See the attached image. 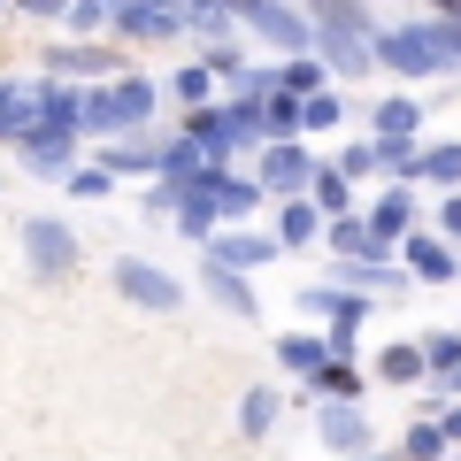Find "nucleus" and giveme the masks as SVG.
I'll return each instance as SVG.
<instances>
[{"label": "nucleus", "instance_id": "f257e3e1", "mask_svg": "<svg viewBox=\"0 0 461 461\" xmlns=\"http://www.w3.org/2000/svg\"><path fill=\"white\" fill-rule=\"evenodd\" d=\"M147 115H154V85L123 69L115 85H93V93H85L77 131H85V139H115V131H131V123H147Z\"/></svg>", "mask_w": 461, "mask_h": 461}, {"label": "nucleus", "instance_id": "f03ea898", "mask_svg": "<svg viewBox=\"0 0 461 461\" xmlns=\"http://www.w3.org/2000/svg\"><path fill=\"white\" fill-rule=\"evenodd\" d=\"M23 254H32V269H39L47 285L77 269V239H69L54 215H23Z\"/></svg>", "mask_w": 461, "mask_h": 461}, {"label": "nucleus", "instance_id": "7ed1b4c3", "mask_svg": "<svg viewBox=\"0 0 461 461\" xmlns=\"http://www.w3.org/2000/svg\"><path fill=\"white\" fill-rule=\"evenodd\" d=\"M115 293L139 300V308H177L185 285L169 277V269H154V262H139V254H123V262H115Z\"/></svg>", "mask_w": 461, "mask_h": 461}, {"label": "nucleus", "instance_id": "20e7f679", "mask_svg": "<svg viewBox=\"0 0 461 461\" xmlns=\"http://www.w3.org/2000/svg\"><path fill=\"white\" fill-rule=\"evenodd\" d=\"M269 254H277V239H254V230H215V239H208V262L230 269V277L254 269V262H269Z\"/></svg>", "mask_w": 461, "mask_h": 461}, {"label": "nucleus", "instance_id": "39448f33", "mask_svg": "<svg viewBox=\"0 0 461 461\" xmlns=\"http://www.w3.org/2000/svg\"><path fill=\"white\" fill-rule=\"evenodd\" d=\"M239 23L262 32L269 47H308V32H315V16H293V8H239Z\"/></svg>", "mask_w": 461, "mask_h": 461}, {"label": "nucleus", "instance_id": "423d86ee", "mask_svg": "<svg viewBox=\"0 0 461 461\" xmlns=\"http://www.w3.org/2000/svg\"><path fill=\"white\" fill-rule=\"evenodd\" d=\"M377 54H384L393 69H446V54H454V47H438L430 32H393Z\"/></svg>", "mask_w": 461, "mask_h": 461}, {"label": "nucleus", "instance_id": "0eeeda50", "mask_svg": "<svg viewBox=\"0 0 461 461\" xmlns=\"http://www.w3.org/2000/svg\"><path fill=\"white\" fill-rule=\"evenodd\" d=\"M47 69H54V77H108V85L123 77L108 47H47Z\"/></svg>", "mask_w": 461, "mask_h": 461}, {"label": "nucleus", "instance_id": "6e6552de", "mask_svg": "<svg viewBox=\"0 0 461 461\" xmlns=\"http://www.w3.org/2000/svg\"><path fill=\"white\" fill-rule=\"evenodd\" d=\"M262 185H269V193H285V200H293L300 185H315L308 147H269V154H262Z\"/></svg>", "mask_w": 461, "mask_h": 461}, {"label": "nucleus", "instance_id": "1a4fd4ad", "mask_svg": "<svg viewBox=\"0 0 461 461\" xmlns=\"http://www.w3.org/2000/svg\"><path fill=\"white\" fill-rule=\"evenodd\" d=\"M16 147H23V162H32V169H47V177H54V169L69 162V147H77V131H62V123H39V131H23Z\"/></svg>", "mask_w": 461, "mask_h": 461}, {"label": "nucleus", "instance_id": "9d476101", "mask_svg": "<svg viewBox=\"0 0 461 461\" xmlns=\"http://www.w3.org/2000/svg\"><path fill=\"white\" fill-rule=\"evenodd\" d=\"M185 23V8H115V32L123 39H169Z\"/></svg>", "mask_w": 461, "mask_h": 461}, {"label": "nucleus", "instance_id": "9b49d317", "mask_svg": "<svg viewBox=\"0 0 461 461\" xmlns=\"http://www.w3.org/2000/svg\"><path fill=\"white\" fill-rule=\"evenodd\" d=\"M277 354H285V369H300V377H315L323 362H339V346H330V339H308V330L277 339Z\"/></svg>", "mask_w": 461, "mask_h": 461}, {"label": "nucleus", "instance_id": "f8f14e48", "mask_svg": "<svg viewBox=\"0 0 461 461\" xmlns=\"http://www.w3.org/2000/svg\"><path fill=\"white\" fill-rule=\"evenodd\" d=\"M315 223H323V215H315V200H285V208H277V247H308Z\"/></svg>", "mask_w": 461, "mask_h": 461}, {"label": "nucleus", "instance_id": "ddd939ff", "mask_svg": "<svg viewBox=\"0 0 461 461\" xmlns=\"http://www.w3.org/2000/svg\"><path fill=\"white\" fill-rule=\"evenodd\" d=\"M23 123H32V100L16 77H0V139H23Z\"/></svg>", "mask_w": 461, "mask_h": 461}, {"label": "nucleus", "instance_id": "4468645a", "mask_svg": "<svg viewBox=\"0 0 461 461\" xmlns=\"http://www.w3.org/2000/svg\"><path fill=\"white\" fill-rule=\"evenodd\" d=\"M323 438L339 446V454H354V446L369 438V423H362V415H354V408H330V415H323Z\"/></svg>", "mask_w": 461, "mask_h": 461}, {"label": "nucleus", "instance_id": "2eb2a0df", "mask_svg": "<svg viewBox=\"0 0 461 461\" xmlns=\"http://www.w3.org/2000/svg\"><path fill=\"white\" fill-rule=\"evenodd\" d=\"M315 393H323V400H339V408H346V400L362 393V377H354V362H323V369H315Z\"/></svg>", "mask_w": 461, "mask_h": 461}, {"label": "nucleus", "instance_id": "dca6fc26", "mask_svg": "<svg viewBox=\"0 0 461 461\" xmlns=\"http://www.w3.org/2000/svg\"><path fill=\"white\" fill-rule=\"evenodd\" d=\"M423 369H430V362H423V354H415V346H393V354H384V362H377V377H384V384H415V377H423Z\"/></svg>", "mask_w": 461, "mask_h": 461}, {"label": "nucleus", "instance_id": "f3484780", "mask_svg": "<svg viewBox=\"0 0 461 461\" xmlns=\"http://www.w3.org/2000/svg\"><path fill=\"white\" fill-rule=\"evenodd\" d=\"M169 93H177V100H193V108H208V100H215V69H177V77H169Z\"/></svg>", "mask_w": 461, "mask_h": 461}, {"label": "nucleus", "instance_id": "a211bd4d", "mask_svg": "<svg viewBox=\"0 0 461 461\" xmlns=\"http://www.w3.org/2000/svg\"><path fill=\"white\" fill-rule=\"evenodd\" d=\"M208 293L223 300V308H239V315H254V293H247V285H239V277H230V269H215V262H208Z\"/></svg>", "mask_w": 461, "mask_h": 461}, {"label": "nucleus", "instance_id": "6ab92c4d", "mask_svg": "<svg viewBox=\"0 0 461 461\" xmlns=\"http://www.w3.org/2000/svg\"><path fill=\"white\" fill-rule=\"evenodd\" d=\"M308 193H315V208H323V215H339V223H346V177H339V169H323Z\"/></svg>", "mask_w": 461, "mask_h": 461}, {"label": "nucleus", "instance_id": "aec40b11", "mask_svg": "<svg viewBox=\"0 0 461 461\" xmlns=\"http://www.w3.org/2000/svg\"><path fill=\"white\" fill-rule=\"evenodd\" d=\"M408 215H415L408 193H384V200H377V239H400V230H408Z\"/></svg>", "mask_w": 461, "mask_h": 461}, {"label": "nucleus", "instance_id": "412c9836", "mask_svg": "<svg viewBox=\"0 0 461 461\" xmlns=\"http://www.w3.org/2000/svg\"><path fill=\"white\" fill-rule=\"evenodd\" d=\"M377 131H384V147H393L400 131H415V100H384V108H377Z\"/></svg>", "mask_w": 461, "mask_h": 461}, {"label": "nucleus", "instance_id": "4be33fe9", "mask_svg": "<svg viewBox=\"0 0 461 461\" xmlns=\"http://www.w3.org/2000/svg\"><path fill=\"white\" fill-rule=\"evenodd\" d=\"M239 423H247V430H269V423H277V393H269V384H254V393H247V415H239Z\"/></svg>", "mask_w": 461, "mask_h": 461}, {"label": "nucleus", "instance_id": "5701e85b", "mask_svg": "<svg viewBox=\"0 0 461 461\" xmlns=\"http://www.w3.org/2000/svg\"><path fill=\"white\" fill-rule=\"evenodd\" d=\"M438 454H446V430L438 423H415L408 430V461H438Z\"/></svg>", "mask_w": 461, "mask_h": 461}, {"label": "nucleus", "instance_id": "b1692460", "mask_svg": "<svg viewBox=\"0 0 461 461\" xmlns=\"http://www.w3.org/2000/svg\"><path fill=\"white\" fill-rule=\"evenodd\" d=\"M330 247H339V254H369V247H377V230H362L354 215H346V223H330Z\"/></svg>", "mask_w": 461, "mask_h": 461}, {"label": "nucleus", "instance_id": "393cba45", "mask_svg": "<svg viewBox=\"0 0 461 461\" xmlns=\"http://www.w3.org/2000/svg\"><path fill=\"white\" fill-rule=\"evenodd\" d=\"M300 123H308V131H330V123H339V93H315L308 108H300Z\"/></svg>", "mask_w": 461, "mask_h": 461}, {"label": "nucleus", "instance_id": "a878e982", "mask_svg": "<svg viewBox=\"0 0 461 461\" xmlns=\"http://www.w3.org/2000/svg\"><path fill=\"white\" fill-rule=\"evenodd\" d=\"M408 262L423 269V277H446V269H454V262H446V247H430V239H415V247H408Z\"/></svg>", "mask_w": 461, "mask_h": 461}, {"label": "nucleus", "instance_id": "bb28decb", "mask_svg": "<svg viewBox=\"0 0 461 461\" xmlns=\"http://www.w3.org/2000/svg\"><path fill=\"white\" fill-rule=\"evenodd\" d=\"M415 169H430V177H446V185H454V177H461V147H430Z\"/></svg>", "mask_w": 461, "mask_h": 461}, {"label": "nucleus", "instance_id": "cd10ccee", "mask_svg": "<svg viewBox=\"0 0 461 461\" xmlns=\"http://www.w3.org/2000/svg\"><path fill=\"white\" fill-rule=\"evenodd\" d=\"M423 362H430V369H461V339H454V330H446V339H430Z\"/></svg>", "mask_w": 461, "mask_h": 461}, {"label": "nucleus", "instance_id": "c85d7f7f", "mask_svg": "<svg viewBox=\"0 0 461 461\" xmlns=\"http://www.w3.org/2000/svg\"><path fill=\"white\" fill-rule=\"evenodd\" d=\"M69 193H77V200H100V193H108V169H77V177H69Z\"/></svg>", "mask_w": 461, "mask_h": 461}, {"label": "nucleus", "instance_id": "c756f323", "mask_svg": "<svg viewBox=\"0 0 461 461\" xmlns=\"http://www.w3.org/2000/svg\"><path fill=\"white\" fill-rule=\"evenodd\" d=\"M438 430H446V438H454V446H461V408H454V415H446V423H438Z\"/></svg>", "mask_w": 461, "mask_h": 461}, {"label": "nucleus", "instance_id": "7c9ffc66", "mask_svg": "<svg viewBox=\"0 0 461 461\" xmlns=\"http://www.w3.org/2000/svg\"><path fill=\"white\" fill-rule=\"evenodd\" d=\"M446 230H461V200H454V208H446Z\"/></svg>", "mask_w": 461, "mask_h": 461}, {"label": "nucleus", "instance_id": "2f4dec72", "mask_svg": "<svg viewBox=\"0 0 461 461\" xmlns=\"http://www.w3.org/2000/svg\"><path fill=\"white\" fill-rule=\"evenodd\" d=\"M362 461H384V454H362Z\"/></svg>", "mask_w": 461, "mask_h": 461}]
</instances>
